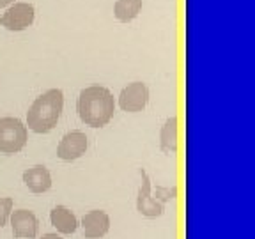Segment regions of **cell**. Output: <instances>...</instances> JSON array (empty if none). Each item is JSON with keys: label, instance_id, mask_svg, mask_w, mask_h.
I'll use <instances>...</instances> for the list:
<instances>
[{"label": "cell", "instance_id": "5b68a950", "mask_svg": "<svg viewBox=\"0 0 255 239\" xmlns=\"http://www.w3.org/2000/svg\"><path fill=\"white\" fill-rule=\"evenodd\" d=\"M36 20V7L28 2H14L0 16V25L9 32H23Z\"/></svg>", "mask_w": 255, "mask_h": 239}, {"label": "cell", "instance_id": "8fae6325", "mask_svg": "<svg viewBox=\"0 0 255 239\" xmlns=\"http://www.w3.org/2000/svg\"><path fill=\"white\" fill-rule=\"evenodd\" d=\"M50 223H52V227L57 231V234L60 236H73L80 227V222L76 218V215L68 206H62V204L55 206L50 211Z\"/></svg>", "mask_w": 255, "mask_h": 239}, {"label": "cell", "instance_id": "277c9868", "mask_svg": "<svg viewBox=\"0 0 255 239\" xmlns=\"http://www.w3.org/2000/svg\"><path fill=\"white\" fill-rule=\"evenodd\" d=\"M138 175H140V186L136 190V200H135L136 213L149 220L163 216L165 206L152 197V181L147 172H145V168H138Z\"/></svg>", "mask_w": 255, "mask_h": 239}, {"label": "cell", "instance_id": "52a82bcc", "mask_svg": "<svg viewBox=\"0 0 255 239\" xmlns=\"http://www.w3.org/2000/svg\"><path fill=\"white\" fill-rule=\"evenodd\" d=\"M11 234L14 239H36L39 234V220L30 209H12L9 216Z\"/></svg>", "mask_w": 255, "mask_h": 239}, {"label": "cell", "instance_id": "ba28073f", "mask_svg": "<svg viewBox=\"0 0 255 239\" xmlns=\"http://www.w3.org/2000/svg\"><path fill=\"white\" fill-rule=\"evenodd\" d=\"M87 149V135L84 131H80V129H73V131H68L60 138L59 145H57V158L66 161V163H71V161H76L82 156H85Z\"/></svg>", "mask_w": 255, "mask_h": 239}, {"label": "cell", "instance_id": "5bb4252c", "mask_svg": "<svg viewBox=\"0 0 255 239\" xmlns=\"http://www.w3.org/2000/svg\"><path fill=\"white\" fill-rule=\"evenodd\" d=\"M152 197H154L158 202H161L165 206V204L168 202V200H174L175 197H177V186H156L152 188Z\"/></svg>", "mask_w": 255, "mask_h": 239}, {"label": "cell", "instance_id": "4fadbf2b", "mask_svg": "<svg viewBox=\"0 0 255 239\" xmlns=\"http://www.w3.org/2000/svg\"><path fill=\"white\" fill-rule=\"evenodd\" d=\"M142 11V0H117L114 4V16L121 23H129Z\"/></svg>", "mask_w": 255, "mask_h": 239}, {"label": "cell", "instance_id": "e0dca14e", "mask_svg": "<svg viewBox=\"0 0 255 239\" xmlns=\"http://www.w3.org/2000/svg\"><path fill=\"white\" fill-rule=\"evenodd\" d=\"M11 4H14V0H0V7H7Z\"/></svg>", "mask_w": 255, "mask_h": 239}, {"label": "cell", "instance_id": "7a4b0ae2", "mask_svg": "<svg viewBox=\"0 0 255 239\" xmlns=\"http://www.w3.org/2000/svg\"><path fill=\"white\" fill-rule=\"evenodd\" d=\"M64 110V92L60 89H48L37 96L27 112V129L36 135H46L57 127Z\"/></svg>", "mask_w": 255, "mask_h": 239}, {"label": "cell", "instance_id": "6da1fadb", "mask_svg": "<svg viewBox=\"0 0 255 239\" xmlns=\"http://www.w3.org/2000/svg\"><path fill=\"white\" fill-rule=\"evenodd\" d=\"M80 120L89 127H105L116 114V98L105 85H89L82 89L76 101Z\"/></svg>", "mask_w": 255, "mask_h": 239}, {"label": "cell", "instance_id": "8992f818", "mask_svg": "<svg viewBox=\"0 0 255 239\" xmlns=\"http://www.w3.org/2000/svg\"><path fill=\"white\" fill-rule=\"evenodd\" d=\"M149 98H151V92H149L147 85L143 82H131L119 92L116 105H119L121 110L128 112V114H138V112L145 110Z\"/></svg>", "mask_w": 255, "mask_h": 239}, {"label": "cell", "instance_id": "7c38bea8", "mask_svg": "<svg viewBox=\"0 0 255 239\" xmlns=\"http://www.w3.org/2000/svg\"><path fill=\"white\" fill-rule=\"evenodd\" d=\"M177 135H179V122H177V117L172 116L165 120L159 129V151L165 154L177 151Z\"/></svg>", "mask_w": 255, "mask_h": 239}, {"label": "cell", "instance_id": "9c48e42d", "mask_svg": "<svg viewBox=\"0 0 255 239\" xmlns=\"http://www.w3.org/2000/svg\"><path fill=\"white\" fill-rule=\"evenodd\" d=\"M80 227L85 239H103L112 227L110 215L105 209H91L82 216Z\"/></svg>", "mask_w": 255, "mask_h": 239}, {"label": "cell", "instance_id": "3957f363", "mask_svg": "<svg viewBox=\"0 0 255 239\" xmlns=\"http://www.w3.org/2000/svg\"><path fill=\"white\" fill-rule=\"evenodd\" d=\"M28 142V129L18 117H0V152L2 154H18Z\"/></svg>", "mask_w": 255, "mask_h": 239}, {"label": "cell", "instance_id": "30bf717a", "mask_svg": "<svg viewBox=\"0 0 255 239\" xmlns=\"http://www.w3.org/2000/svg\"><path fill=\"white\" fill-rule=\"evenodd\" d=\"M21 181H23L25 188L34 195H43V193L52 190L53 186L52 174L44 165H34V167L27 168L21 174Z\"/></svg>", "mask_w": 255, "mask_h": 239}, {"label": "cell", "instance_id": "2e32d148", "mask_svg": "<svg viewBox=\"0 0 255 239\" xmlns=\"http://www.w3.org/2000/svg\"><path fill=\"white\" fill-rule=\"evenodd\" d=\"M39 239H62V236L57 234V232H48V234H43Z\"/></svg>", "mask_w": 255, "mask_h": 239}, {"label": "cell", "instance_id": "9a60e30c", "mask_svg": "<svg viewBox=\"0 0 255 239\" xmlns=\"http://www.w3.org/2000/svg\"><path fill=\"white\" fill-rule=\"evenodd\" d=\"M12 209H14V200L11 197H0V229L9 223Z\"/></svg>", "mask_w": 255, "mask_h": 239}]
</instances>
